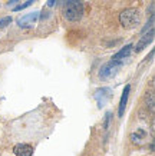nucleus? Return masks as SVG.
Wrapping results in <instances>:
<instances>
[{"label":"nucleus","mask_w":155,"mask_h":156,"mask_svg":"<svg viewBox=\"0 0 155 156\" xmlns=\"http://www.w3.org/2000/svg\"><path fill=\"white\" fill-rule=\"evenodd\" d=\"M63 14L69 22H79L83 16V3L80 0H66Z\"/></svg>","instance_id":"f257e3e1"},{"label":"nucleus","mask_w":155,"mask_h":156,"mask_svg":"<svg viewBox=\"0 0 155 156\" xmlns=\"http://www.w3.org/2000/svg\"><path fill=\"white\" fill-rule=\"evenodd\" d=\"M119 22L124 29H135L141 23V14L136 9H125L119 14Z\"/></svg>","instance_id":"f03ea898"},{"label":"nucleus","mask_w":155,"mask_h":156,"mask_svg":"<svg viewBox=\"0 0 155 156\" xmlns=\"http://www.w3.org/2000/svg\"><path fill=\"white\" fill-rule=\"evenodd\" d=\"M121 66H122V62L111 60V62H108V63H105V65L101 67V70H99V77H101L102 80H109V79H112L113 76L119 72Z\"/></svg>","instance_id":"7ed1b4c3"},{"label":"nucleus","mask_w":155,"mask_h":156,"mask_svg":"<svg viewBox=\"0 0 155 156\" xmlns=\"http://www.w3.org/2000/svg\"><path fill=\"white\" fill-rule=\"evenodd\" d=\"M111 98H112V90L109 89V87H102V89H98L95 92V99L98 102L99 108L105 106L106 102H108Z\"/></svg>","instance_id":"20e7f679"},{"label":"nucleus","mask_w":155,"mask_h":156,"mask_svg":"<svg viewBox=\"0 0 155 156\" xmlns=\"http://www.w3.org/2000/svg\"><path fill=\"white\" fill-rule=\"evenodd\" d=\"M38 19H39V12H33V13H29L26 16H23V17H20L17 20V24H19L20 27H29Z\"/></svg>","instance_id":"39448f33"},{"label":"nucleus","mask_w":155,"mask_h":156,"mask_svg":"<svg viewBox=\"0 0 155 156\" xmlns=\"http://www.w3.org/2000/svg\"><path fill=\"white\" fill-rule=\"evenodd\" d=\"M146 139H148V133H146L145 130H142V129H136L134 133H131L132 143H135L138 146H142V145L146 142Z\"/></svg>","instance_id":"423d86ee"},{"label":"nucleus","mask_w":155,"mask_h":156,"mask_svg":"<svg viewBox=\"0 0 155 156\" xmlns=\"http://www.w3.org/2000/svg\"><path fill=\"white\" fill-rule=\"evenodd\" d=\"M13 152L16 156H32L33 155V147L28 143H19L13 147Z\"/></svg>","instance_id":"0eeeda50"},{"label":"nucleus","mask_w":155,"mask_h":156,"mask_svg":"<svg viewBox=\"0 0 155 156\" xmlns=\"http://www.w3.org/2000/svg\"><path fill=\"white\" fill-rule=\"evenodd\" d=\"M152 40H154V30L151 29L149 32H148V33H145V34H144V36H142V37H141V40H139V42L136 43L135 52H136V53H138V52H141L142 49H144V48H146V46H148V44H149V43L152 42Z\"/></svg>","instance_id":"6e6552de"},{"label":"nucleus","mask_w":155,"mask_h":156,"mask_svg":"<svg viewBox=\"0 0 155 156\" xmlns=\"http://www.w3.org/2000/svg\"><path fill=\"white\" fill-rule=\"evenodd\" d=\"M129 90H131V86L127 85L125 89L122 92V98H121V102H119V108H118V115L119 118H122L124 113H125V108H127V102H128V96H129Z\"/></svg>","instance_id":"1a4fd4ad"},{"label":"nucleus","mask_w":155,"mask_h":156,"mask_svg":"<svg viewBox=\"0 0 155 156\" xmlns=\"http://www.w3.org/2000/svg\"><path fill=\"white\" fill-rule=\"evenodd\" d=\"M131 50H132V44H127L125 48H122L121 50L118 53H115L112 56V59L111 60H115V62H122L124 63V60L127 59L128 56H129V53H131Z\"/></svg>","instance_id":"9d476101"},{"label":"nucleus","mask_w":155,"mask_h":156,"mask_svg":"<svg viewBox=\"0 0 155 156\" xmlns=\"http://www.w3.org/2000/svg\"><path fill=\"white\" fill-rule=\"evenodd\" d=\"M146 106H149L151 110H154V93L152 92H148L146 95Z\"/></svg>","instance_id":"9b49d317"},{"label":"nucleus","mask_w":155,"mask_h":156,"mask_svg":"<svg viewBox=\"0 0 155 156\" xmlns=\"http://www.w3.org/2000/svg\"><path fill=\"white\" fill-rule=\"evenodd\" d=\"M33 2H35V0H26V2H24V3H23V5H19V6H17V7H14V9H13V12H17V10L26 9L28 6H30V5H32Z\"/></svg>","instance_id":"f8f14e48"},{"label":"nucleus","mask_w":155,"mask_h":156,"mask_svg":"<svg viewBox=\"0 0 155 156\" xmlns=\"http://www.w3.org/2000/svg\"><path fill=\"white\" fill-rule=\"evenodd\" d=\"M10 23H12V17H3V19H0V29L6 27Z\"/></svg>","instance_id":"ddd939ff"},{"label":"nucleus","mask_w":155,"mask_h":156,"mask_svg":"<svg viewBox=\"0 0 155 156\" xmlns=\"http://www.w3.org/2000/svg\"><path fill=\"white\" fill-rule=\"evenodd\" d=\"M61 2H66V0H47V6L52 7V6L57 5V3H61Z\"/></svg>","instance_id":"4468645a"},{"label":"nucleus","mask_w":155,"mask_h":156,"mask_svg":"<svg viewBox=\"0 0 155 156\" xmlns=\"http://www.w3.org/2000/svg\"><path fill=\"white\" fill-rule=\"evenodd\" d=\"M109 119H111V113H106V118H105V123H103V126H105V129H108L109 126Z\"/></svg>","instance_id":"2eb2a0df"}]
</instances>
